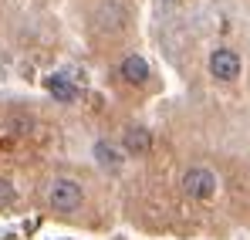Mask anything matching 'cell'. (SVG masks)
Here are the masks:
<instances>
[{
  "label": "cell",
  "mask_w": 250,
  "mask_h": 240,
  "mask_svg": "<svg viewBox=\"0 0 250 240\" xmlns=\"http://www.w3.org/2000/svg\"><path fill=\"white\" fill-rule=\"evenodd\" d=\"M91 21H95V27H98V31H108V34H115V31H122V27H125V21H128V10H125L122 0H102V3L95 7Z\"/></svg>",
  "instance_id": "obj_3"
},
{
  "label": "cell",
  "mask_w": 250,
  "mask_h": 240,
  "mask_svg": "<svg viewBox=\"0 0 250 240\" xmlns=\"http://www.w3.org/2000/svg\"><path fill=\"white\" fill-rule=\"evenodd\" d=\"M82 203H84V193H82V186H78L75 179L58 176V179L47 183V206H51V210H58V213H75V210H82Z\"/></svg>",
  "instance_id": "obj_1"
},
{
  "label": "cell",
  "mask_w": 250,
  "mask_h": 240,
  "mask_svg": "<svg viewBox=\"0 0 250 240\" xmlns=\"http://www.w3.org/2000/svg\"><path fill=\"white\" fill-rule=\"evenodd\" d=\"M122 149L128 156H146L152 149V132L142 129V125H128L122 132Z\"/></svg>",
  "instance_id": "obj_5"
},
{
  "label": "cell",
  "mask_w": 250,
  "mask_h": 240,
  "mask_svg": "<svg viewBox=\"0 0 250 240\" xmlns=\"http://www.w3.org/2000/svg\"><path fill=\"white\" fill-rule=\"evenodd\" d=\"M95 159H98V166H105V169H119L122 166V153L112 142H95Z\"/></svg>",
  "instance_id": "obj_8"
},
{
  "label": "cell",
  "mask_w": 250,
  "mask_h": 240,
  "mask_svg": "<svg viewBox=\"0 0 250 240\" xmlns=\"http://www.w3.org/2000/svg\"><path fill=\"white\" fill-rule=\"evenodd\" d=\"M14 200H17V190H14V183L0 179V210H3V206H10Z\"/></svg>",
  "instance_id": "obj_9"
},
{
  "label": "cell",
  "mask_w": 250,
  "mask_h": 240,
  "mask_svg": "<svg viewBox=\"0 0 250 240\" xmlns=\"http://www.w3.org/2000/svg\"><path fill=\"white\" fill-rule=\"evenodd\" d=\"M10 125H14V132H17V135L31 132V119H24V115H14V119H10Z\"/></svg>",
  "instance_id": "obj_10"
},
{
  "label": "cell",
  "mask_w": 250,
  "mask_h": 240,
  "mask_svg": "<svg viewBox=\"0 0 250 240\" xmlns=\"http://www.w3.org/2000/svg\"><path fill=\"white\" fill-rule=\"evenodd\" d=\"M209 75L216 81H237L240 78V54L230 47H216L209 54Z\"/></svg>",
  "instance_id": "obj_4"
},
{
  "label": "cell",
  "mask_w": 250,
  "mask_h": 240,
  "mask_svg": "<svg viewBox=\"0 0 250 240\" xmlns=\"http://www.w3.org/2000/svg\"><path fill=\"white\" fill-rule=\"evenodd\" d=\"M119 71H122V78L128 81V85H146V81H149V65H146V58H139V54L122 58Z\"/></svg>",
  "instance_id": "obj_6"
},
{
  "label": "cell",
  "mask_w": 250,
  "mask_h": 240,
  "mask_svg": "<svg viewBox=\"0 0 250 240\" xmlns=\"http://www.w3.org/2000/svg\"><path fill=\"white\" fill-rule=\"evenodd\" d=\"M44 85H47V91H51L58 102H75V98H78V88L68 81V75H51Z\"/></svg>",
  "instance_id": "obj_7"
},
{
  "label": "cell",
  "mask_w": 250,
  "mask_h": 240,
  "mask_svg": "<svg viewBox=\"0 0 250 240\" xmlns=\"http://www.w3.org/2000/svg\"><path fill=\"white\" fill-rule=\"evenodd\" d=\"M183 193L189 200H209L216 193V173L207 166H189L183 173Z\"/></svg>",
  "instance_id": "obj_2"
}]
</instances>
